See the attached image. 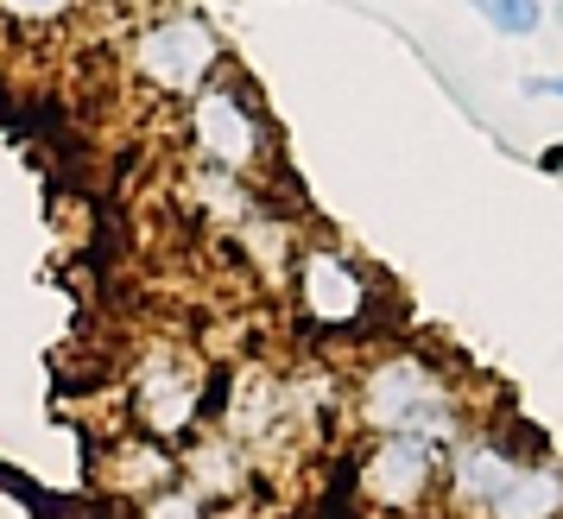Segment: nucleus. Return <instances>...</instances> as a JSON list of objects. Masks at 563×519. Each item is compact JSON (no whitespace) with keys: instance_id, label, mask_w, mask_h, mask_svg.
Segmentation results:
<instances>
[{"instance_id":"1","label":"nucleus","mask_w":563,"mask_h":519,"mask_svg":"<svg viewBox=\"0 0 563 519\" xmlns=\"http://www.w3.org/2000/svg\"><path fill=\"white\" fill-rule=\"evenodd\" d=\"M361 418H367L380 438L411 431V438H431L437 450L456 431L450 393H443V380H437L418 355H393V362H380L367 374V387H361Z\"/></svg>"},{"instance_id":"2","label":"nucleus","mask_w":563,"mask_h":519,"mask_svg":"<svg viewBox=\"0 0 563 519\" xmlns=\"http://www.w3.org/2000/svg\"><path fill=\"white\" fill-rule=\"evenodd\" d=\"M128 57H133V77L153 96H197L222 70V38L197 13H172V20H153L140 32Z\"/></svg>"},{"instance_id":"3","label":"nucleus","mask_w":563,"mask_h":519,"mask_svg":"<svg viewBox=\"0 0 563 519\" xmlns=\"http://www.w3.org/2000/svg\"><path fill=\"white\" fill-rule=\"evenodd\" d=\"M184 128H190V146H197V158H203V165H216V172L247 178L260 158H266V128H260V108L247 102L234 82H203V89L190 96Z\"/></svg>"},{"instance_id":"4","label":"nucleus","mask_w":563,"mask_h":519,"mask_svg":"<svg viewBox=\"0 0 563 519\" xmlns=\"http://www.w3.org/2000/svg\"><path fill=\"white\" fill-rule=\"evenodd\" d=\"M431 475H437V443L411 438V431H393L361 463V494L374 507H386V514H411L424 500V488H431Z\"/></svg>"},{"instance_id":"5","label":"nucleus","mask_w":563,"mask_h":519,"mask_svg":"<svg viewBox=\"0 0 563 519\" xmlns=\"http://www.w3.org/2000/svg\"><path fill=\"white\" fill-rule=\"evenodd\" d=\"M133 412L146 424V438H184L197 424V380H190V367L172 362V355L146 362L140 380H133Z\"/></svg>"},{"instance_id":"6","label":"nucleus","mask_w":563,"mask_h":519,"mask_svg":"<svg viewBox=\"0 0 563 519\" xmlns=\"http://www.w3.org/2000/svg\"><path fill=\"white\" fill-rule=\"evenodd\" d=\"M298 291H305V311L317 317V323H355V317L367 311V279H361L342 254H330V247L305 254Z\"/></svg>"},{"instance_id":"7","label":"nucleus","mask_w":563,"mask_h":519,"mask_svg":"<svg viewBox=\"0 0 563 519\" xmlns=\"http://www.w3.org/2000/svg\"><path fill=\"white\" fill-rule=\"evenodd\" d=\"M519 468L526 463H512V450H500V443H462L450 463V494L462 507H494L519 482Z\"/></svg>"},{"instance_id":"8","label":"nucleus","mask_w":563,"mask_h":519,"mask_svg":"<svg viewBox=\"0 0 563 519\" xmlns=\"http://www.w3.org/2000/svg\"><path fill=\"white\" fill-rule=\"evenodd\" d=\"M487 514L494 519H558L563 514V468H551V463L519 468V482H512Z\"/></svg>"},{"instance_id":"9","label":"nucleus","mask_w":563,"mask_h":519,"mask_svg":"<svg viewBox=\"0 0 563 519\" xmlns=\"http://www.w3.org/2000/svg\"><path fill=\"white\" fill-rule=\"evenodd\" d=\"M279 412H285V393L273 387L266 374H241V380H234V399H229V438L234 443L266 438V431L279 424Z\"/></svg>"},{"instance_id":"10","label":"nucleus","mask_w":563,"mask_h":519,"mask_svg":"<svg viewBox=\"0 0 563 519\" xmlns=\"http://www.w3.org/2000/svg\"><path fill=\"white\" fill-rule=\"evenodd\" d=\"M184 475H190V494H234L241 488V450H234V438H203L190 456H184Z\"/></svg>"},{"instance_id":"11","label":"nucleus","mask_w":563,"mask_h":519,"mask_svg":"<svg viewBox=\"0 0 563 519\" xmlns=\"http://www.w3.org/2000/svg\"><path fill=\"white\" fill-rule=\"evenodd\" d=\"M172 456L158 450V438H140L128 443V450H114V463H108V482L114 488H140V494H158L165 482H172Z\"/></svg>"},{"instance_id":"12","label":"nucleus","mask_w":563,"mask_h":519,"mask_svg":"<svg viewBox=\"0 0 563 519\" xmlns=\"http://www.w3.org/2000/svg\"><path fill=\"white\" fill-rule=\"evenodd\" d=\"M190 197L209 209V216H222V222H241L247 209H254V197H247V184L234 178V172H216V165H203L197 178H190Z\"/></svg>"},{"instance_id":"13","label":"nucleus","mask_w":563,"mask_h":519,"mask_svg":"<svg viewBox=\"0 0 563 519\" xmlns=\"http://www.w3.org/2000/svg\"><path fill=\"white\" fill-rule=\"evenodd\" d=\"M475 13H482L494 32H507V38H532L544 26V0H468Z\"/></svg>"},{"instance_id":"14","label":"nucleus","mask_w":563,"mask_h":519,"mask_svg":"<svg viewBox=\"0 0 563 519\" xmlns=\"http://www.w3.org/2000/svg\"><path fill=\"white\" fill-rule=\"evenodd\" d=\"M82 0H0V20L7 26H26V32H57Z\"/></svg>"},{"instance_id":"15","label":"nucleus","mask_w":563,"mask_h":519,"mask_svg":"<svg viewBox=\"0 0 563 519\" xmlns=\"http://www.w3.org/2000/svg\"><path fill=\"white\" fill-rule=\"evenodd\" d=\"M146 519H209V500L190 488H158L146 494V507H140Z\"/></svg>"},{"instance_id":"16","label":"nucleus","mask_w":563,"mask_h":519,"mask_svg":"<svg viewBox=\"0 0 563 519\" xmlns=\"http://www.w3.org/2000/svg\"><path fill=\"white\" fill-rule=\"evenodd\" d=\"M526 96H558V102H563V77H532V82H526Z\"/></svg>"},{"instance_id":"17","label":"nucleus","mask_w":563,"mask_h":519,"mask_svg":"<svg viewBox=\"0 0 563 519\" xmlns=\"http://www.w3.org/2000/svg\"><path fill=\"white\" fill-rule=\"evenodd\" d=\"M0 519H32V507L20 494H0Z\"/></svg>"},{"instance_id":"18","label":"nucleus","mask_w":563,"mask_h":519,"mask_svg":"<svg viewBox=\"0 0 563 519\" xmlns=\"http://www.w3.org/2000/svg\"><path fill=\"white\" fill-rule=\"evenodd\" d=\"M544 165H551V172H563V153H551V158H544Z\"/></svg>"}]
</instances>
